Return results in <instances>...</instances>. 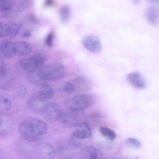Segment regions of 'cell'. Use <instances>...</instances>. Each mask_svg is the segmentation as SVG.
Returning <instances> with one entry per match:
<instances>
[{"label":"cell","mask_w":159,"mask_h":159,"mask_svg":"<svg viewBox=\"0 0 159 159\" xmlns=\"http://www.w3.org/2000/svg\"><path fill=\"white\" fill-rule=\"evenodd\" d=\"M18 129L19 134L24 139L33 142L38 140L46 134L48 126L41 119L30 117L22 121L19 125Z\"/></svg>","instance_id":"obj_1"},{"label":"cell","mask_w":159,"mask_h":159,"mask_svg":"<svg viewBox=\"0 0 159 159\" xmlns=\"http://www.w3.org/2000/svg\"><path fill=\"white\" fill-rule=\"evenodd\" d=\"M64 67L59 64H51L42 66L38 72L39 76L42 79L49 81L59 80L64 76Z\"/></svg>","instance_id":"obj_2"},{"label":"cell","mask_w":159,"mask_h":159,"mask_svg":"<svg viewBox=\"0 0 159 159\" xmlns=\"http://www.w3.org/2000/svg\"><path fill=\"white\" fill-rule=\"evenodd\" d=\"M94 101L91 95L82 94L66 99L64 103L68 110H84L92 106Z\"/></svg>","instance_id":"obj_3"},{"label":"cell","mask_w":159,"mask_h":159,"mask_svg":"<svg viewBox=\"0 0 159 159\" xmlns=\"http://www.w3.org/2000/svg\"><path fill=\"white\" fill-rule=\"evenodd\" d=\"M47 58V55L44 52H39L29 58L20 60V66L26 71L32 72L43 66Z\"/></svg>","instance_id":"obj_4"},{"label":"cell","mask_w":159,"mask_h":159,"mask_svg":"<svg viewBox=\"0 0 159 159\" xmlns=\"http://www.w3.org/2000/svg\"><path fill=\"white\" fill-rule=\"evenodd\" d=\"M82 43L86 49L93 53H99L102 48L100 39L94 34L86 35L82 39Z\"/></svg>","instance_id":"obj_5"},{"label":"cell","mask_w":159,"mask_h":159,"mask_svg":"<svg viewBox=\"0 0 159 159\" xmlns=\"http://www.w3.org/2000/svg\"><path fill=\"white\" fill-rule=\"evenodd\" d=\"M41 112L44 118L53 121L60 119L63 113L59 105L51 102L47 103Z\"/></svg>","instance_id":"obj_6"},{"label":"cell","mask_w":159,"mask_h":159,"mask_svg":"<svg viewBox=\"0 0 159 159\" xmlns=\"http://www.w3.org/2000/svg\"><path fill=\"white\" fill-rule=\"evenodd\" d=\"M72 138L84 139L89 138L91 135V129L86 122L75 123L72 125Z\"/></svg>","instance_id":"obj_7"},{"label":"cell","mask_w":159,"mask_h":159,"mask_svg":"<svg viewBox=\"0 0 159 159\" xmlns=\"http://www.w3.org/2000/svg\"><path fill=\"white\" fill-rule=\"evenodd\" d=\"M36 152L38 155L45 159H52L56 154L55 148L50 143L45 142L39 143L36 147Z\"/></svg>","instance_id":"obj_8"},{"label":"cell","mask_w":159,"mask_h":159,"mask_svg":"<svg viewBox=\"0 0 159 159\" xmlns=\"http://www.w3.org/2000/svg\"><path fill=\"white\" fill-rule=\"evenodd\" d=\"M84 112V110H68L63 113L60 119L64 124H70L80 118Z\"/></svg>","instance_id":"obj_9"},{"label":"cell","mask_w":159,"mask_h":159,"mask_svg":"<svg viewBox=\"0 0 159 159\" xmlns=\"http://www.w3.org/2000/svg\"><path fill=\"white\" fill-rule=\"evenodd\" d=\"M53 89L46 84H42L39 90L34 95L40 100L46 102L52 98L54 95Z\"/></svg>","instance_id":"obj_10"},{"label":"cell","mask_w":159,"mask_h":159,"mask_svg":"<svg viewBox=\"0 0 159 159\" xmlns=\"http://www.w3.org/2000/svg\"><path fill=\"white\" fill-rule=\"evenodd\" d=\"M127 80L128 83L135 88L143 89L146 86V83L140 74L137 72H132L126 75Z\"/></svg>","instance_id":"obj_11"},{"label":"cell","mask_w":159,"mask_h":159,"mask_svg":"<svg viewBox=\"0 0 159 159\" xmlns=\"http://www.w3.org/2000/svg\"><path fill=\"white\" fill-rule=\"evenodd\" d=\"M15 55L24 56L31 53L32 48L28 43L24 41H18L14 42Z\"/></svg>","instance_id":"obj_12"},{"label":"cell","mask_w":159,"mask_h":159,"mask_svg":"<svg viewBox=\"0 0 159 159\" xmlns=\"http://www.w3.org/2000/svg\"><path fill=\"white\" fill-rule=\"evenodd\" d=\"M47 103L40 100L33 94L28 100L27 105L32 111L42 112Z\"/></svg>","instance_id":"obj_13"},{"label":"cell","mask_w":159,"mask_h":159,"mask_svg":"<svg viewBox=\"0 0 159 159\" xmlns=\"http://www.w3.org/2000/svg\"><path fill=\"white\" fill-rule=\"evenodd\" d=\"M1 52L2 56L6 58H11L15 55L14 43L8 40H4L1 43Z\"/></svg>","instance_id":"obj_14"},{"label":"cell","mask_w":159,"mask_h":159,"mask_svg":"<svg viewBox=\"0 0 159 159\" xmlns=\"http://www.w3.org/2000/svg\"><path fill=\"white\" fill-rule=\"evenodd\" d=\"M80 155L84 159H96L98 157L99 152L94 147L88 146L81 149Z\"/></svg>","instance_id":"obj_15"},{"label":"cell","mask_w":159,"mask_h":159,"mask_svg":"<svg viewBox=\"0 0 159 159\" xmlns=\"http://www.w3.org/2000/svg\"><path fill=\"white\" fill-rule=\"evenodd\" d=\"M145 16L150 24L153 25H156L159 20V11L154 7H149L145 12Z\"/></svg>","instance_id":"obj_16"},{"label":"cell","mask_w":159,"mask_h":159,"mask_svg":"<svg viewBox=\"0 0 159 159\" xmlns=\"http://www.w3.org/2000/svg\"><path fill=\"white\" fill-rule=\"evenodd\" d=\"M74 82L77 88L82 91L89 89L92 87V83L88 78L83 76L76 78Z\"/></svg>","instance_id":"obj_17"},{"label":"cell","mask_w":159,"mask_h":159,"mask_svg":"<svg viewBox=\"0 0 159 159\" xmlns=\"http://www.w3.org/2000/svg\"><path fill=\"white\" fill-rule=\"evenodd\" d=\"M101 134L109 140L113 141L117 137L116 133L111 129L104 126H101L99 128Z\"/></svg>","instance_id":"obj_18"},{"label":"cell","mask_w":159,"mask_h":159,"mask_svg":"<svg viewBox=\"0 0 159 159\" xmlns=\"http://www.w3.org/2000/svg\"><path fill=\"white\" fill-rule=\"evenodd\" d=\"M59 14L60 19L62 22H67L70 15V10L69 6L65 5L62 7L60 9Z\"/></svg>","instance_id":"obj_19"},{"label":"cell","mask_w":159,"mask_h":159,"mask_svg":"<svg viewBox=\"0 0 159 159\" xmlns=\"http://www.w3.org/2000/svg\"><path fill=\"white\" fill-rule=\"evenodd\" d=\"M16 0H0V10L1 12L12 9L15 5Z\"/></svg>","instance_id":"obj_20"},{"label":"cell","mask_w":159,"mask_h":159,"mask_svg":"<svg viewBox=\"0 0 159 159\" xmlns=\"http://www.w3.org/2000/svg\"><path fill=\"white\" fill-rule=\"evenodd\" d=\"M20 27L18 25L14 23H7L8 36L13 37L18 33Z\"/></svg>","instance_id":"obj_21"},{"label":"cell","mask_w":159,"mask_h":159,"mask_svg":"<svg viewBox=\"0 0 159 159\" xmlns=\"http://www.w3.org/2000/svg\"><path fill=\"white\" fill-rule=\"evenodd\" d=\"M126 144L129 147L134 149H137L139 148L141 145V143L137 139L129 138L127 139L125 141Z\"/></svg>","instance_id":"obj_22"},{"label":"cell","mask_w":159,"mask_h":159,"mask_svg":"<svg viewBox=\"0 0 159 159\" xmlns=\"http://www.w3.org/2000/svg\"><path fill=\"white\" fill-rule=\"evenodd\" d=\"M0 104L7 111H10L12 108V104L11 100L8 98L2 96L0 97Z\"/></svg>","instance_id":"obj_23"},{"label":"cell","mask_w":159,"mask_h":159,"mask_svg":"<svg viewBox=\"0 0 159 159\" xmlns=\"http://www.w3.org/2000/svg\"><path fill=\"white\" fill-rule=\"evenodd\" d=\"M75 86L73 84L70 82H66L63 84V90L66 94H71L75 90Z\"/></svg>","instance_id":"obj_24"},{"label":"cell","mask_w":159,"mask_h":159,"mask_svg":"<svg viewBox=\"0 0 159 159\" xmlns=\"http://www.w3.org/2000/svg\"><path fill=\"white\" fill-rule=\"evenodd\" d=\"M33 0H20L18 4V9L20 11L25 10L30 7Z\"/></svg>","instance_id":"obj_25"},{"label":"cell","mask_w":159,"mask_h":159,"mask_svg":"<svg viewBox=\"0 0 159 159\" xmlns=\"http://www.w3.org/2000/svg\"><path fill=\"white\" fill-rule=\"evenodd\" d=\"M8 36L7 23L2 22L0 24V37L3 38Z\"/></svg>","instance_id":"obj_26"},{"label":"cell","mask_w":159,"mask_h":159,"mask_svg":"<svg viewBox=\"0 0 159 159\" xmlns=\"http://www.w3.org/2000/svg\"><path fill=\"white\" fill-rule=\"evenodd\" d=\"M16 94L19 96L23 97L25 96L27 93L26 89L22 85L17 86L15 90Z\"/></svg>","instance_id":"obj_27"},{"label":"cell","mask_w":159,"mask_h":159,"mask_svg":"<svg viewBox=\"0 0 159 159\" xmlns=\"http://www.w3.org/2000/svg\"><path fill=\"white\" fill-rule=\"evenodd\" d=\"M2 12V15L3 17L8 19H13L16 14V12L12 9Z\"/></svg>","instance_id":"obj_28"},{"label":"cell","mask_w":159,"mask_h":159,"mask_svg":"<svg viewBox=\"0 0 159 159\" xmlns=\"http://www.w3.org/2000/svg\"><path fill=\"white\" fill-rule=\"evenodd\" d=\"M54 34L52 32H50L47 35L45 39V44L49 47H51L53 44Z\"/></svg>","instance_id":"obj_29"},{"label":"cell","mask_w":159,"mask_h":159,"mask_svg":"<svg viewBox=\"0 0 159 159\" xmlns=\"http://www.w3.org/2000/svg\"><path fill=\"white\" fill-rule=\"evenodd\" d=\"M6 75V70L3 64H1L0 66V78L2 79Z\"/></svg>","instance_id":"obj_30"},{"label":"cell","mask_w":159,"mask_h":159,"mask_svg":"<svg viewBox=\"0 0 159 159\" xmlns=\"http://www.w3.org/2000/svg\"><path fill=\"white\" fill-rule=\"evenodd\" d=\"M31 35V32L29 30H27L25 31L23 33V36L25 38H28Z\"/></svg>","instance_id":"obj_31"},{"label":"cell","mask_w":159,"mask_h":159,"mask_svg":"<svg viewBox=\"0 0 159 159\" xmlns=\"http://www.w3.org/2000/svg\"><path fill=\"white\" fill-rule=\"evenodd\" d=\"M54 3V0H45L44 5L47 6H50L53 5Z\"/></svg>","instance_id":"obj_32"},{"label":"cell","mask_w":159,"mask_h":159,"mask_svg":"<svg viewBox=\"0 0 159 159\" xmlns=\"http://www.w3.org/2000/svg\"><path fill=\"white\" fill-rule=\"evenodd\" d=\"M149 2L159 6V0H147Z\"/></svg>","instance_id":"obj_33"},{"label":"cell","mask_w":159,"mask_h":159,"mask_svg":"<svg viewBox=\"0 0 159 159\" xmlns=\"http://www.w3.org/2000/svg\"><path fill=\"white\" fill-rule=\"evenodd\" d=\"M132 1L136 4H139L140 3V0H132Z\"/></svg>","instance_id":"obj_34"}]
</instances>
